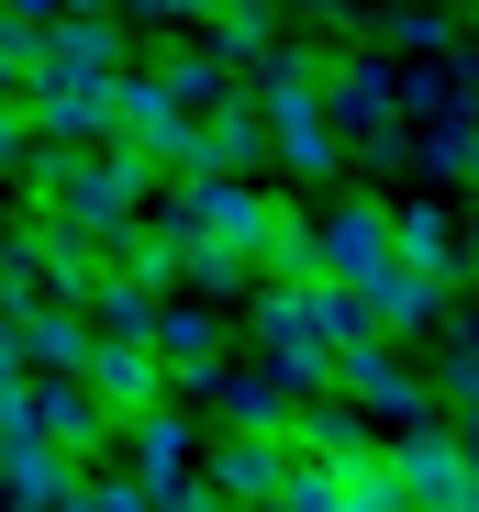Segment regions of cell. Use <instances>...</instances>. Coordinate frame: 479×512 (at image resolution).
<instances>
[{
	"label": "cell",
	"instance_id": "35",
	"mask_svg": "<svg viewBox=\"0 0 479 512\" xmlns=\"http://www.w3.org/2000/svg\"><path fill=\"white\" fill-rule=\"evenodd\" d=\"M56 12H112V0H56Z\"/></svg>",
	"mask_w": 479,
	"mask_h": 512
},
{
	"label": "cell",
	"instance_id": "7",
	"mask_svg": "<svg viewBox=\"0 0 479 512\" xmlns=\"http://www.w3.org/2000/svg\"><path fill=\"white\" fill-rule=\"evenodd\" d=\"M23 412H34V435H45L56 457H78V468L112 446V412L78 390V368H23Z\"/></svg>",
	"mask_w": 479,
	"mask_h": 512
},
{
	"label": "cell",
	"instance_id": "27",
	"mask_svg": "<svg viewBox=\"0 0 479 512\" xmlns=\"http://www.w3.org/2000/svg\"><path fill=\"white\" fill-rule=\"evenodd\" d=\"M67 512H156V501H145L134 468H78L67 479Z\"/></svg>",
	"mask_w": 479,
	"mask_h": 512
},
{
	"label": "cell",
	"instance_id": "24",
	"mask_svg": "<svg viewBox=\"0 0 479 512\" xmlns=\"http://www.w3.org/2000/svg\"><path fill=\"white\" fill-rule=\"evenodd\" d=\"M45 301H56V268L34 256V234H0V323H23Z\"/></svg>",
	"mask_w": 479,
	"mask_h": 512
},
{
	"label": "cell",
	"instance_id": "32",
	"mask_svg": "<svg viewBox=\"0 0 479 512\" xmlns=\"http://www.w3.org/2000/svg\"><path fill=\"white\" fill-rule=\"evenodd\" d=\"M0 12H12V23H56V0H0Z\"/></svg>",
	"mask_w": 479,
	"mask_h": 512
},
{
	"label": "cell",
	"instance_id": "4",
	"mask_svg": "<svg viewBox=\"0 0 479 512\" xmlns=\"http://www.w3.org/2000/svg\"><path fill=\"white\" fill-rule=\"evenodd\" d=\"M23 134L34 145H123V123H112V78H45V67H23Z\"/></svg>",
	"mask_w": 479,
	"mask_h": 512
},
{
	"label": "cell",
	"instance_id": "5",
	"mask_svg": "<svg viewBox=\"0 0 479 512\" xmlns=\"http://www.w3.org/2000/svg\"><path fill=\"white\" fill-rule=\"evenodd\" d=\"M78 390H90L112 423H134V412L168 401V357H156L145 334H90V357H78Z\"/></svg>",
	"mask_w": 479,
	"mask_h": 512
},
{
	"label": "cell",
	"instance_id": "33",
	"mask_svg": "<svg viewBox=\"0 0 479 512\" xmlns=\"http://www.w3.org/2000/svg\"><path fill=\"white\" fill-rule=\"evenodd\" d=\"M457 190H479V112H468V179H457Z\"/></svg>",
	"mask_w": 479,
	"mask_h": 512
},
{
	"label": "cell",
	"instance_id": "20",
	"mask_svg": "<svg viewBox=\"0 0 479 512\" xmlns=\"http://www.w3.org/2000/svg\"><path fill=\"white\" fill-rule=\"evenodd\" d=\"M335 512H413V490H402V468H390V446L335 457Z\"/></svg>",
	"mask_w": 479,
	"mask_h": 512
},
{
	"label": "cell",
	"instance_id": "9",
	"mask_svg": "<svg viewBox=\"0 0 479 512\" xmlns=\"http://www.w3.org/2000/svg\"><path fill=\"white\" fill-rule=\"evenodd\" d=\"M312 268H324V279H379V268H390V201L312 212Z\"/></svg>",
	"mask_w": 479,
	"mask_h": 512
},
{
	"label": "cell",
	"instance_id": "19",
	"mask_svg": "<svg viewBox=\"0 0 479 512\" xmlns=\"http://www.w3.org/2000/svg\"><path fill=\"white\" fill-rule=\"evenodd\" d=\"M12 346H23V368H78V357H90V312H78V301H45V312L12 323Z\"/></svg>",
	"mask_w": 479,
	"mask_h": 512
},
{
	"label": "cell",
	"instance_id": "21",
	"mask_svg": "<svg viewBox=\"0 0 479 512\" xmlns=\"http://www.w3.org/2000/svg\"><path fill=\"white\" fill-rule=\"evenodd\" d=\"M468 112H479V78H468V67L435 56V67L402 78V123H468Z\"/></svg>",
	"mask_w": 479,
	"mask_h": 512
},
{
	"label": "cell",
	"instance_id": "34",
	"mask_svg": "<svg viewBox=\"0 0 479 512\" xmlns=\"http://www.w3.org/2000/svg\"><path fill=\"white\" fill-rule=\"evenodd\" d=\"M0 368H23V346H12V323H0Z\"/></svg>",
	"mask_w": 479,
	"mask_h": 512
},
{
	"label": "cell",
	"instance_id": "11",
	"mask_svg": "<svg viewBox=\"0 0 479 512\" xmlns=\"http://www.w3.org/2000/svg\"><path fill=\"white\" fill-rule=\"evenodd\" d=\"M279 479H290V446H279V435H223V446L201 457V501H223V512L268 501Z\"/></svg>",
	"mask_w": 479,
	"mask_h": 512
},
{
	"label": "cell",
	"instance_id": "2",
	"mask_svg": "<svg viewBox=\"0 0 479 512\" xmlns=\"http://www.w3.org/2000/svg\"><path fill=\"white\" fill-rule=\"evenodd\" d=\"M145 201H156V167L134 156V145H78L67 156V179H56V201L45 212H67L78 234H90L101 256H123V234L145 223Z\"/></svg>",
	"mask_w": 479,
	"mask_h": 512
},
{
	"label": "cell",
	"instance_id": "17",
	"mask_svg": "<svg viewBox=\"0 0 479 512\" xmlns=\"http://www.w3.org/2000/svg\"><path fill=\"white\" fill-rule=\"evenodd\" d=\"M268 45H279V0H212V34H201V56H212V67L246 78Z\"/></svg>",
	"mask_w": 479,
	"mask_h": 512
},
{
	"label": "cell",
	"instance_id": "6",
	"mask_svg": "<svg viewBox=\"0 0 479 512\" xmlns=\"http://www.w3.org/2000/svg\"><path fill=\"white\" fill-rule=\"evenodd\" d=\"M335 390H346L357 412H379V423H424V412H435V390L413 379V357L390 346V334H357V346L335 357Z\"/></svg>",
	"mask_w": 479,
	"mask_h": 512
},
{
	"label": "cell",
	"instance_id": "12",
	"mask_svg": "<svg viewBox=\"0 0 479 512\" xmlns=\"http://www.w3.org/2000/svg\"><path fill=\"white\" fill-rule=\"evenodd\" d=\"M179 201L201 212V234H212V245H246V256H257L268 212H279V201H268L257 179H223V167H201V179H179Z\"/></svg>",
	"mask_w": 479,
	"mask_h": 512
},
{
	"label": "cell",
	"instance_id": "15",
	"mask_svg": "<svg viewBox=\"0 0 479 512\" xmlns=\"http://www.w3.org/2000/svg\"><path fill=\"white\" fill-rule=\"evenodd\" d=\"M201 167H223V179H257V167H268V123H257V101H246V78L201 112Z\"/></svg>",
	"mask_w": 479,
	"mask_h": 512
},
{
	"label": "cell",
	"instance_id": "31",
	"mask_svg": "<svg viewBox=\"0 0 479 512\" xmlns=\"http://www.w3.org/2000/svg\"><path fill=\"white\" fill-rule=\"evenodd\" d=\"M23 145H34V134H23V101L0 90V167H23Z\"/></svg>",
	"mask_w": 479,
	"mask_h": 512
},
{
	"label": "cell",
	"instance_id": "29",
	"mask_svg": "<svg viewBox=\"0 0 479 512\" xmlns=\"http://www.w3.org/2000/svg\"><path fill=\"white\" fill-rule=\"evenodd\" d=\"M23 67H34V23L0 12V90H23Z\"/></svg>",
	"mask_w": 479,
	"mask_h": 512
},
{
	"label": "cell",
	"instance_id": "37",
	"mask_svg": "<svg viewBox=\"0 0 479 512\" xmlns=\"http://www.w3.org/2000/svg\"><path fill=\"white\" fill-rule=\"evenodd\" d=\"M190 512H223V501H190Z\"/></svg>",
	"mask_w": 479,
	"mask_h": 512
},
{
	"label": "cell",
	"instance_id": "16",
	"mask_svg": "<svg viewBox=\"0 0 479 512\" xmlns=\"http://www.w3.org/2000/svg\"><path fill=\"white\" fill-rule=\"evenodd\" d=\"M390 256L457 290V268H468V256H457V212L446 201H390Z\"/></svg>",
	"mask_w": 479,
	"mask_h": 512
},
{
	"label": "cell",
	"instance_id": "36",
	"mask_svg": "<svg viewBox=\"0 0 479 512\" xmlns=\"http://www.w3.org/2000/svg\"><path fill=\"white\" fill-rule=\"evenodd\" d=\"M335 12H390V0H335Z\"/></svg>",
	"mask_w": 479,
	"mask_h": 512
},
{
	"label": "cell",
	"instance_id": "28",
	"mask_svg": "<svg viewBox=\"0 0 479 512\" xmlns=\"http://www.w3.org/2000/svg\"><path fill=\"white\" fill-rule=\"evenodd\" d=\"M246 512H335V468H312V457H290V479H279L268 501H246Z\"/></svg>",
	"mask_w": 479,
	"mask_h": 512
},
{
	"label": "cell",
	"instance_id": "14",
	"mask_svg": "<svg viewBox=\"0 0 479 512\" xmlns=\"http://www.w3.org/2000/svg\"><path fill=\"white\" fill-rule=\"evenodd\" d=\"M357 290H368V323L390 334V346H402V334H435V312L457 301L446 279H424V268H402V256H390L379 279H357Z\"/></svg>",
	"mask_w": 479,
	"mask_h": 512
},
{
	"label": "cell",
	"instance_id": "10",
	"mask_svg": "<svg viewBox=\"0 0 479 512\" xmlns=\"http://www.w3.org/2000/svg\"><path fill=\"white\" fill-rule=\"evenodd\" d=\"M34 67L45 78H123V23L112 12H56V23H34Z\"/></svg>",
	"mask_w": 479,
	"mask_h": 512
},
{
	"label": "cell",
	"instance_id": "22",
	"mask_svg": "<svg viewBox=\"0 0 479 512\" xmlns=\"http://www.w3.org/2000/svg\"><path fill=\"white\" fill-rule=\"evenodd\" d=\"M379 34L402 45V56H457V45H468V23L446 12V0H390V12H379Z\"/></svg>",
	"mask_w": 479,
	"mask_h": 512
},
{
	"label": "cell",
	"instance_id": "18",
	"mask_svg": "<svg viewBox=\"0 0 479 512\" xmlns=\"http://www.w3.org/2000/svg\"><path fill=\"white\" fill-rule=\"evenodd\" d=\"M145 346L168 357V379H190V368L223 357V323H212L201 301H156V312H145Z\"/></svg>",
	"mask_w": 479,
	"mask_h": 512
},
{
	"label": "cell",
	"instance_id": "13",
	"mask_svg": "<svg viewBox=\"0 0 479 512\" xmlns=\"http://www.w3.org/2000/svg\"><path fill=\"white\" fill-rule=\"evenodd\" d=\"M78 457H56L45 435H0V512H67Z\"/></svg>",
	"mask_w": 479,
	"mask_h": 512
},
{
	"label": "cell",
	"instance_id": "23",
	"mask_svg": "<svg viewBox=\"0 0 479 512\" xmlns=\"http://www.w3.org/2000/svg\"><path fill=\"white\" fill-rule=\"evenodd\" d=\"M179 279H190L201 301H246V290H257V256H246V245H212V234H201V245H179Z\"/></svg>",
	"mask_w": 479,
	"mask_h": 512
},
{
	"label": "cell",
	"instance_id": "25",
	"mask_svg": "<svg viewBox=\"0 0 479 512\" xmlns=\"http://www.w3.org/2000/svg\"><path fill=\"white\" fill-rule=\"evenodd\" d=\"M156 90H168L179 112H212V101L234 90V67H212L201 45H168V67H156Z\"/></svg>",
	"mask_w": 479,
	"mask_h": 512
},
{
	"label": "cell",
	"instance_id": "1",
	"mask_svg": "<svg viewBox=\"0 0 479 512\" xmlns=\"http://www.w3.org/2000/svg\"><path fill=\"white\" fill-rule=\"evenodd\" d=\"M312 101H324V123L346 134V156H357V167H402V156H413V123H402V67H379V56H324Z\"/></svg>",
	"mask_w": 479,
	"mask_h": 512
},
{
	"label": "cell",
	"instance_id": "30",
	"mask_svg": "<svg viewBox=\"0 0 479 512\" xmlns=\"http://www.w3.org/2000/svg\"><path fill=\"white\" fill-rule=\"evenodd\" d=\"M112 12H134V23H212V0H112Z\"/></svg>",
	"mask_w": 479,
	"mask_h": 512
},
{
	"label": "cell",
	"instance_id": "8",
	"mask_svg": "<svg viewBox=\"0 0 479 512\" xmlns=\"http://www.w3.org/2000/svg\"><path fill=\"white\" fill-rule=\"evenodd\" d=\"M168 401H212V423H223V435H279V423H290V390L268 379V368H190V379H168Z\"/></svg>",
	"mask_w": 479,
	"mask_h": 512
},
{
	"label": "cell",
	"instance_id": "26",
	"mask_svg": "<svg viewBox=\"0 0 479 512\" xmlns=\"http://www.w3.org/2000/svg\"><path fill=\"white\" fill-rule=\"evenodd\" d=\"M257 279H312V212H268V234H257Z\"/></svg>",
	"mask_w": 479,
	"mask_h": 512
},
{
	"label": "cell",
	"instance_id": "3",
	"mask_svg": "<svg viewBox=\"0 0 479 512\" xmlns=\"http://www.w3.org/2000/svg\"><path fill=\"white\" fill-rule=\"evenodd\" d=\"M112 123H123V145L156 167V179H201V112H179L168 90H156V67L112 78Z\"/></svg>",
	"mask_w": 479,
	"mask_h": 512
},
{
	"label": "cell",
	"instance_id": "38",
	"mask_svg": "<svg viewBox=\"0 0 479 512\" xmlns=\"http://www.w3.org/2000/svg\"><path fill=\"white\" fill-rule=\"evenodd\" d=\"M468 78H479V56H468Z\"/></svg>",
	"mask_w": 479,
	"mask_h": 512
}]
</instances>
